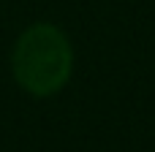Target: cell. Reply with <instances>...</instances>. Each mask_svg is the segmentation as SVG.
Masks as SVG:
<instances>
[{"label": "cell", "instance_id": "6da1fadb", "mask_svg": "<svg viewBox=\"0 0 155 152\" xmlns=\"http://www.w3.org/2000/svg\"><path fill=\"white\" fill-rule=\"evenodd\" d=\"M11 71L27 95L52 98L74 73V46L57 24L35 22L16 38L11 49Z\"/></svg>", "mask_w": 155, "mask_h": 152}]
</instances>
